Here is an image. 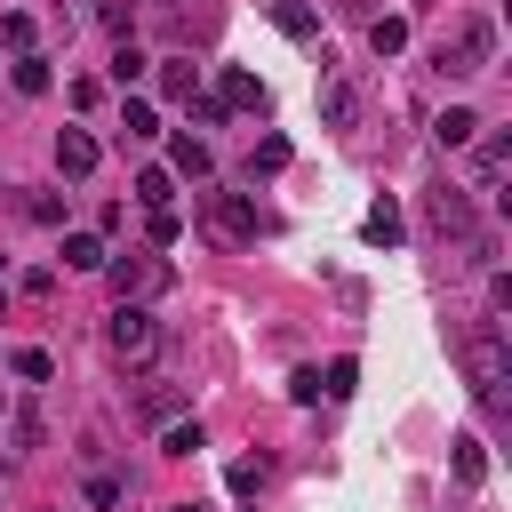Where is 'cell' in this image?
<instances>
[{"label":"cell","instance_id":"1","mask_svg":"<svg viewBox=\"0 0 512 512\" xmlns=\"http://www.w3.org/2000/svg\"><path fill=\"white\" fill-rule=\"evenodd\" d=\"M456 360H464V384H472L480 400H504V376H512L504 320H464V328H456Z\"/></svg>","mask_w":512,"mask_h":512},{"label":"cell","instance_id":"2","mask_svg":"<svg viewBox=\"0 0 512 512\" xmlns=\"http://www.w3.org/2000/svg\"><path fill=\"white\" fill-rule=\"evenodd\" d=\"M488 56H496V24H488V16H464V24L440 40V72H448V80L488 72Z\"/></svg>","mask_w":512,"mask_h":512},{"label":"cell","instance_id":"3","mask_svg":"<svg viewBox=\"0 0 512 512\" xmlns=\"http://www.w3.org/2000/svg\"><path fill=\"white\" fill-rule=\"evenodd\" d=\"M104 280H112L120 304H144V296H160L176 272H168L160 256H144V248H128V256H104Z\"/></svg>","mask_w":512,"mask_h":512},{"label":"cell","instance_id":"4","mask_svg":"<svg viewBox=\"0 0 512 512\" xmlns=\"http://www.w3.org/2000/svg\"><path fill=\"white\" fill-rule=\"evenodd\" d=\"M104 336H112L120 360H152V352H160V320H152L144 304H112V328H104Z\"/></svg>","mask_w":512,"mask_h":512},{"label":"cell","instance_id":"5","mask_svg":"<svg viewBox=\"0 0 512 512\" xmlns=\"http://www.w3.org/2000/svg\"><path fill=\"white\" fill-rule=\"evenodd\" d=\"M208 224H216L224 240H256V232H264L256 200H240V192H208Z\"/></svg>","mask_w":512,"mask_h":512},{"label":"cell","instance_id":"6","mask_svg":"<svg viewBox=\"0 0 512 512\" xmlns=\"http://www.w3.org/2000/svg\"><path fill=\"white\" fill-rule=\"evenodd\" d=\"M424 216H432V232H440V240H464V232H472V192L440 184V192L424 200Z\"/></svg>","mask_w":512,"mask_h":512},{"label":"cell","instance_id":"7","mask_svg":"<svg viewBox=\"0 0 512 512\" xmlns=\"http://www.w3.org/2000/svg\"><path fill=\"white\" fill-rule=\"evenodd\" d=\"M56 168H64V176H88V168H96V136H88V128H64V136H56Z\"/></svg>","mask_w":512,"mask_h":512},{"label":"cell","instance_id":"8","mask_svg":"<svg viewBox=\"0 0 512 512\" xmlns=\"http://www.w3.org/2000/svg\"><path fill=\"white\" fill-rule=\"evenodd\" d=\"M504 168H512V136H488V144H480V160H472L480 192H496V184H504Z\"/></svg>","mask_w":512,"mask_h":512},{"label":"cell","instance_id":"9","mask_svg":"<svg viewBox=\"0 0 512 512\" xmlns=\"http://www.w3.org/2000/svg\"><path fill=\"white\" fill-rule=\"evenodd\" d=\"M272 24H280L288 40H320V16H312L304 0H272Z\"/></svg>","mask_w":512,"mask_h":512},{"label":"cell","instance_id":"10","mask_svg":"<svg viewBox=\"0 0 512 512\" xmlns=\"http://www.w3.org/2000/svg\"><path fill=\"white\" fill-rule=\"evenodd\" d=\"M352 112H360L352 80H328V88H320V120H328V128H352Z\"/></svg>","mask_w":512,"mask_h":512},{"label":"cell","instance_id":"11","mask_svg":"<svg viewBox=\"0 0 512 512\" xmlns=\"http://www.w3.org/2000/svg\"><path fill=\"white\" fill-rule=\"evenodd\" d=\"M168 160H176V176H208V168H216V152H208V144H200L192 128H184V136L168 144Z\"/></svg>","mask_w":512,"mask_h":512},{"label":"cell","instance_id":"12","mask_svg":"<svg viewBox=\"0 0 512 512\" xmlns=\"http://www.w3.org/2000/svg\"><path fill=\"white\" fill-rule=\"evenodd\" d=\"M360 240H368V248H392V240H400V208H392V200H376V208L360 216Z\"/></svg>","mask_w":512,"mask_h":512},{"label":"cell","instance_id":"13","mask_svg":"<svg viewBox=\"0 0 512 512\" xmlns=\"http://www.w3.org/2000/svg\"><path fill=\"white\" fill-rule=\"evenodd\" d=\"M224 104H240V112H264V80H248L240 64H224Z\"/></svg>","mask_w":512,"mask_h":512},{"label":"cell","instance_id":"14","mask_svg":"<svg viewBox=\"0 0 512 512\" xmlns=\"http://www.w3.org/2000/svg\"><path fill=\"white\" fill-rule=\"evenodd\" d=\"M64 264L72 272H104V240L96 232H64Z\"/></svg>","mask_w":512,"mask_h":512},{"label":"cell","instance_id":"15","mask_svg":"<svg viewBox=\"0 0 512 512\" xmlns=\"http://www.w3.org/2000/svg\"><path fill=\"white\" fill-rule=\"evenodd\" d=\"M368 48H376V56H400V48H408V24H400V16H368Z\"/></svg>","mask_w":512,"mask_h":512},{"label":"cell","instance_id":"16","mask_svg":"<svg viewBox=\"0 0 512 512\" xmlns=\"http://www.w3.org/2000/svg\"><path fill=\"white\" fill-rule=\"evenodd\" d=\"M192 88H200V64H184V56H168V64H160V96H176V104H184Z\"/></svg>","mask_w":512,"mask_h":512},{"label":"cell","instance_id":"17","mask_svg":"<svg viewBox=\"0 0 512 512\" xmlns=\"http://www.w3.org/2000/svg\"><path fill=\"white\" fill-rule=\"evenodd\" d=\"M280 168H288V136H264V144L248 152V184H256V176H280Z\"/></svg>","mask_w":512,"mask_h":512},{"label":"cell","instance_id":"18","mask_svg":"<svg viewBox=\"0 0 512 512\" xmlns=\"http://www.w3.org/2000/svg\"><path fill=\"white\" fill-rule=\"evenodd\" d=\"M176 408H184V392H176V384H144V392H136V416H152V424H160V416H176Z\"/></svg>","mask_w":512,"mask_h":512},{"label":"cell","instance_id":"19","mask_svg":"<svg viewBox=\"0 0 512 512\" xmlns=\"http://www.w3.org/2000/svg\"><path fill=\"white\" fill-rule=\"evenodd\" d=\"M48 80H56V72H48V56H32V48H24V56H16V88H24V96H48Z\"/></svg>","mask_w":512,"mask_h":512},{"label":"cell","instance_id":"20","mask_svg":"<svg viewBox=\"0 0 512 512\" xmlns=\"http://www.w3.org/2000/svg\"><path fill=\"white\" fill-rule=\"evenodd\" d=\"M352 384H360V360H328L320 392H328V400H352Z\"/></svg>","mask_w":512,"mask_h":512},{"label":"cell","instance_id":"21","mask_svg":"<svg viewBox=\"0 0 512 512\" xmlns=\"http://www.w3.org/2000/svg\"><path fill=\"white\" fill-rule=\"evenodd\" d=\"M456 480L472 488V480H488V456H480V440H456Z\"/></svg>","mask_w":512,"mask_h":512},{"label":"cell","instance_id":"22","mask_svg":"<svg viewBox=\"0 0 512 512\" xmlns=\"http://www.w3.org/2000/svg\"><path fill=\"white\" fill-rule=\"evenodd\" d=\"M136 72H144V48H136V40H120V48H112V80H120V88H128V80H136Z\"/></svg>","mask_w":512,"mask_h":512},{"label":"cell","instance_id":"23","mask_svg":"<svg viewBox=\"0 0 512 512\" xmlns=\"http://www.w3.org/2000/svg\"><path fill=\"white\" fill-rule=\"evenodd\" d=\"M120 136H152V104H144V96L120 104Z\"/></svg>","mask_w":512,"mask_h":512},{"label":"cell","instance_id":"24","mask_svg":"<svg viewBox=\"0 0 512 512\" xmlns=\"http://www.w3.org/2000/svg\"><path fill=\"white\" fill-rule=\"evenodd\" d=\"M472 128H480V112H464V104H456V112L440 120V144H472Z\"/></svg>","mask_w":512,"mask_h":512},{"label":"cell","instance_id":"25","mask_svg":"<svg viewBox=\"0 0 512 512\" xmlns=\"http://www.w3.org/2000/svg\"><path fill=\"white\" fill-rule=\"evenodd\" d=\"M136 200H144V208H168V168H144V176H136Z\"/></svg>","mask_w":512,"mask_h":512},{"label":"cell","instance_id":"26","mask_svg":"<svg viewBox=\"0 0 512 512\" xmlns=\"http://www.w3.org/2000/svg\"><path fill=\"white\" fill-rule=\"evenodd\" d=\"M16 376H24V384H48V376H56V360H48V352H32V344H24V352H16Z\"/></svg>","mask_w":512,"mask_h":512},{"label":"cell","instance_id":"27","mask_svg":"<svg viewBox=\"0 0 512 512\" xmlns=\"http://www.w3.org/2000/svg\"><path fill=\"white\" fill-rule=\"evenodd\" d=\"M192 448H200V424H168L160 432V456H192Z\"/></svg>","mask_w":512,"mask_h":512},{"label":"cell","instance_id":"28","mask_svg":"<svg viewBox=\"0 0 512 512\" xmlns=\"http://www.w3.org/2000/svg\"><path fill=\"white\" fill-rule=\"evenodd\" d=\"M0 40L24 56V48H32V16H24V8H16V16H0Z\"/></svg>","mask_w":512,"mask_h":512},{"label":"cell","instance_id":"29","mask_svg":"<svg viewBox=\"0 0 512 512\" xmlns=\"http://www.w3.org/2000/svg\"><path fill=\"white\" fill-rule=\"evenodd\" d=\"M32 224H64V200H48V192H32V200H16Z\"/></svg>","mask_w":512,"mask_h":512},{"label":"cell","instance_id":"30","mask_svg":"<svg viewBox=\"0 0 512 512\" xmlns=\"http://www.w3.org/2000/svg\"><path fill=\"white\" fill-rule=\"evenodd\" d=\"M8 440H16V448H40V416L16 408V416H8Z\"/></svg>","mask_w":512,"mask_h":512},{"label":"cell","instance_id":"31","mask_svg":"<svg viewBox=\"0 0 512 512\" xmlns=\"http://www.w3.org/2000/svg\"><path fill=\"white\" fill-rule=\"evenodd\" d=\"M224 480H232V488H240V496H248V488H264V456H240V464H232V472H224Z\"/></svg>","mask_w":512,"mask_h":512},{"label":"cell","instance_id":"32","mask_svg":"<svg viewBox=\"0 0 512 512\" xmlns=\"http://www.w3.org/2000/svg\"><path fill=\"white\" fill-rule=\"evenodd\" d=\"M184 104H192V120H200V128H216V120H224V96H184Z\"/></svg>","mask_w":512,"mask_h":512},{"label":"cell","instance_id":"33","mask_svg":"<svg viewBox=\"0 0 512 512\" xmlns=\"http://www.w3.org/2000/svg\"><path fill=\"white\" fill-rule=\"evenodd\" d=\"M344 8H352V16H376V0H344Z\"/></svg>","mask_w":512,"mask_h":512},{"label":"cell","instance_id":"34","mask_svg":"<svg viewBox=\"0 0 512 512\" xmlns=\"http://www.w3.org/2000/svg\"><path fill=\"white\" fill-rule=\"evenodd\" d=\"M168 512H200V504H168Z\"/></svg>","mask_w":512,"mask_h":512},{"label":"cell","instance_id":"35","mask_svg":"<svg viewBox=\"0 0 512 512\" xmlns=\"http://www.w3.org/2000/svg\"><path fill=\"white\" fill-rule=\"evenodd\" d=\"M0 312H8V304H0Z\"/></svg>","mask_w":512,"mask_h":512}]
</instances>
